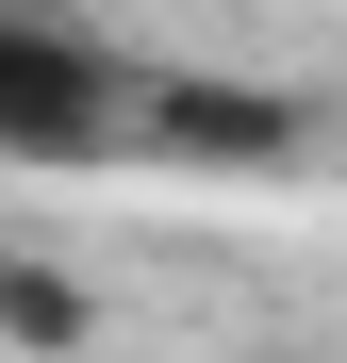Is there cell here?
Segmentation results:
<instances>
[{
  "label": "cell",
  "mask_w": 347,
  "mask_h": 363,
  "mask_svg": "<svg viewBox=\"0 0 347 363\" xmlns=\"http://www.w3.org/2000/svg\"><path fill=\"white\" fill-rule=\"evenodd\" d=\"M133 133L199 149V165H281V149H298V116H281V99H231V83H149Z\"/></svg>",
  "instance_id": "2"
},
{
  "label": "cell",
  "mask_w": 347,
  "mask_h": 363,
  "mask_svg": "<svg viewBox=\"0 0 347 363\" xmlns=\"http://www.w3.org/2000/svg\"><path fill=\"white\" fill-rule=\"evenodd\" d=\"M116 116H133L116 50H83V33H33V17H0V149L67 165V149H99V133H116Z\"/></svg>",
  "instance_id": "1"
},
{
  "label": "cell",
  "mask_w": 347,
  "mask_h": 363,
  "mask_svg": "<svg viewBox=\"0 0 347 363\" xmlns=\"http://www.w3.org/2000/svg\"><path fill=\"white\" fill-rule=\"evenodd\" d=\"M0 330H17L33 363H67V347H83V297L50 281V264H0Z\"/></svg>",
  "instance_id": "3"
}]
</instances>
